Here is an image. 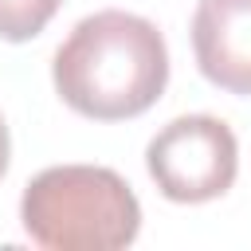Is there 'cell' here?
I'll return each instance as SVG.
<instances>
[{"label":"cell","mask_w":251,"mask_h":251,"mask_svg":"<svg viewBox=\"0 0 251 251\" xmlns=\"http://www.w3.org/2000/svg\"><path fill=\"white\" fill-rule=\"evenodd\" d=\"M55 94L90 122H126L169 86V47L153 20L122 8L82 16L51 59Z\"/></svg>","instance_id":"1"},{"label":"cell","mask_w":251,"mask_h":251,"mask_svg":"<svg viewBox=\"0 0 251 251\" xmlns=\"http://www.w3.org/2000/svg\"><path fill=\"white\" fill-rule=\"evenodd\" d=\"M20 224L47 251H118L141 231V204L106 165H51L20 196Z\"/></svg>","instance_id":"2"},{"label":"cell","mask_w":251,"mask_h":251,"mask_svg":"<svg viewBox=\"0 0 251 251\" xmlns=\"http://www.w3.org/2000/svg\"><path fill=\"white\" fill-rule=\"evenodd\" d=\"M145 169L173 204H208L235 184L239 141L216 114H180L145 145Z\"/></svg>","instance_id":"3"},{"label":"cell","mask_w":251,"mask_h":251,"mask_svg":"<svg viewBox=\"0 0 251 251\" xmlns=\"http://www.w3.org/2000/svg\"><path fill=\"white\" fill-rule=\"evenodd\" d=\"M192 55L212 86L251 98V0H196Z\"/></svg>","instance_id":"4"},{"label":"cell","mask_w":251,"mask_h":251,"mask_svg":"<svg viewBox=\"0 0 251 251\" xmlns=\"http://www.w3.org/2000/svg\"><path fill=\"white\" fill-rule=\"evenodd\" d=\"M63 0H0V39L27 43L35 39L59 12Z\"/></svg>","instance_id":"5"},{"label":"cell","mask_w":251,"mask_h":251,"mask_svg":"<svg viewBox=\"0 0 251 251\" xmlns=\"http://www.w3.org/2000/svg\"><path fill=\"white\" fill-rule=\"evenodd\" d=\"M8 161H12V137H8L4 114H0V180H4V173H8Z\"/></svg>","instance_id":"6"}]
</instances>
